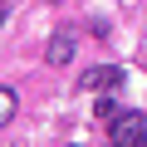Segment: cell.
Instances as JSON below:
<instances>
[{
  "label": "cell",
  "mask_w": 147,
  "mask_h": 147,
  "mask_svg": "<svg viewBox=\"0 0 147 147\" xmlns=\"http://www.w3.org/2000/svg\"><path fill=\"white\" fill-rule=\"evenodd\" d=\"M64 147H79V142H64Z\"/></svg>",
  "instance_id": "cell-7"
},
{
  "label": "cell",
  "mask_w": 147,
  "mask_h": 147,
  "mask_svg": "<svg viewBox=\"0 0 147 147\" xmlns=\"http://www.w3.org/2000/svg\"><path fill=\"white\" fill-rule=\"evenodd\" d=\"M79 84H84L88 93H113V88L123 84V69H118V64H98V69H88V74H84Z\"/></svg>",
  "instance_id": "cell-2"
},
{
  "label": "cell",
  "mask_w": 147,
  "mask_h": 147,
  "mask_svg": "<svg viewBox=\"0 0 147 147\" xmlns=\"http://www.w3.org/2000/svg\"><path fill=\"white\" fill-rule=\"evenodd\" d=\"M0 20H5V5H0Z\"/></svg>",
  "instance_id": "cell-6"
},
{
  "label": "cell",
  "mask_w": 147,
  "mask_h": 147,
  "mask_svg": "<svg viewBox=\"0 0 147 147\" xmlns=\"http://www.w3.org/2000/svg\"><path fill=\"white\" fill-rule=\"evenodd\" d=\"M93 113H98V123H113V118H118L123 108H118L113 98H98V108H93Z\"/></svg>",
  "instance_id": "cell-5"
},
{
  "label": "cell",
  "mask_w": 147,
  "mask_h": 147,
  "mask_svg": "<svg viewBox=\"0 0 147 147\" xmlns=\"http://www.w3.org/2000/svg\"><path fill=\"white\" fill-rule=\"evenodd\" d=\"M108 137H113L118 147H142V137H147V118H142L137 108H123V113L108 123Z\"/></svg>",
  "instance_id": "cell-1"
},
{
  "label": "cell",
  "mask_w": 147,
  "mask_h": 147,
  "mask_svg": "<svg viewBox=\"0 0 147 147\" xmlns=\"http://www.w3.org/2000/svg\"><path fill=\"white\" fill-rule=\"evenodd\" d=\"M113 147H118V142H113Z\"/></svg>",
  "instance_id": "cell-9"
},
{
  "label": "cell",
  "mask_w": 147,
  "mask_h": 147,
  "mask_svg": "<svg viewBox=\"0 0 147 147\" xmlns=\"http://www.w3.org/2000/svg\"><path fill=\"white\" fill-rule=\"evenodd\" d=\"M142 147H147V137H142Z\"/></svg>",
  "instance_id": "cell-8"
},
{
  "label": "cell",
  "mask_w": 147,
  "mask_h": 147,
  "mask_svg": "<svg viewBox=\"0 0 147 147\" xmlns=\"http://www.w3.org/2000/svg\"><path fill=\"white\" fill-rule=\"evenodd\" d=\"M15 108H20V93H15V88H0V127L15 118Z\"/></svg>",
  "instance_id": "cell-4"
},
{
  "label": "cell",
  "mask_w": 147,
  "mask_h": 147,
  "mask_svg": "<svg viewBox=\"0 0 147 147\" xmlns=\"http://www.w3.org/2000/svg\"><path fill=\"white\" fill-rule=\"evenodd\" d=\"M69 59H74V34H54V39H49V64L64 69Z\"/></svg>",
  "instance_id": "cell-3"
}]
</instances>
